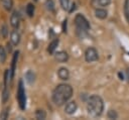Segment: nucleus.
<instances>
[{"label": "nucleus", "mask_w": 129, "mask_h": 120, "mask_svg": "<svg viewBox=\"0 0 129 120\" xmlns=\"http://www.w3.org/2000/svg\"><path fill=\"white\" fill-rule=\"evenodd\" d=\"M26 13L29 17H32L34 15V6L31 3H28L26 6Z\"/></svg>", "instance_id": "obj_18"}, {"label": "nucleus", "mask_w": 129, "mask_h": 120, "mask_svg": "<svg viewBox=\"0 0 129 120\" xmlns=\"http://www.w3.org/2000/svg\"><path fill=\"white\" fill-rule=\"evenodd\" d=\"M59 2H60V5H61V7L63 8V9H69V5H70V2H69V0H59Z\"/></svg>", "instance_id": "obj_22"}, {"label": "nucleus", "mask_w": 129, "mask_h": 120, "mask_svg": "<svg viewBox=\"0 0 129 120\" xmlns=\"http://www.w3.org/2000/svg\"><path fill=\"white\" fill-rule=\"evenodd\" d=\"M111 3V0H92L93 6L96 7H105Z\"/></svg>", "instance_id": "obj_12"}, {"label": "nucleus", "mask_w": 129, "mask_h": 120, "mask_svg": "<svg viewBox=\"0 0 129 120\" xmlns=\"http://www.w3.org/2000/svg\"><path fill=\"white\" fill-rule=\"evenodd\" d=\"M18 53H19L18 51H15L14 55H13V58H12V64H11V69H10V79L11 80L13 79V76H14V71H15L17 59H18Z\"/></svg>", "instance_id": "obj_10"}, {"label": "nucleus", "mask_w": 129, "mask_h": 120, "mask_svg": "<svg viewBox=\"0 0 129 120\" xmlns=\"http://www.w3.org/2000/svg\"><path fill=\"white\" fill-rule=\"evenodd\" d=\"M73 96V88L68 84H60L52 92V101L55 105L61 106Z\"/></svg>", "instance_id": "obj_1"}, {"label": "nucleus", "mask_w": 129, "mask_h": 120, "mask_svg": "<svg viewBox=\"0 0 129 120\" xmlns=\"http://www.w3.org/2000/svg\"><path fill=\"white\" fill-rule=\"evenodd\" d=\"M77 109H78L77 103L74 102V101H72V102H69V103L66 105V107H64V112H66L67 114H69V115H73V114L77 111Z\"/></svg>", "instance_id": "obj_6"}, {"label": "nucleus", "mask_w": 129, "mask_h": 120, "mask_svg": "<svg viewBox=\"0 0 129 120\" xmlns=\"http://www.w3.org/2000/svg\"><path fill=\"white\" fill-rule=\"evenodd\" d=\"M25 79H26V81H27V83L28 84H32L33 82H34V80H35V75H34V73L32 72V71H27L26 72V74H25Z\"/></svg>", "instance_id": "obj_15"}, {"label": "nucleus", "mask_w": 129, "mask_h": 120, "mask_svg": "<svg viewBox=\"0 0 129 120\" xmlns=\"http://www.w3.org/2000/svg\"><path fill=\"white\" fill-rule=\"evenodd\" d=\"M98 57H99L98 51H97L96 48H94V47H89V48L86 50V52H85V59H86V62H88V63L95 62V61L98 59Z\"/></svg>", "instance_id": "obj_5"}, {"label": "nucleus", "mask_w": 129, "mask_h": 120, "mask_svg": "<svg viewBox=\"0 0 129 120\" xmlns=\"http://www.w3.org/2000/svg\"><path fill=\"white\" fill-rule=\"evenodd\" d=\"M11 49H12V48H11V44H10V43H7V50L10 52Z\"/></svg>", "instance_id": "obj_28"}, {"label": "nucleus", "mask_w": 129, "mask_h": 120, "mask_svg": "<svg viewBox=\"0 0 129 120\" xmlns=\"http://www.w3.org/2000/svg\"><path fill=\"white\" fill-rule=\"evenodd\" d=\"M1 3H2V6L7 11H9L13 6V1L12 0H1Z\"/></svg>", "instance_id": "obj_16"}, {"label": "nucleus", "mask_w": 129, "mask_h": 120, "mask_svg": "<svg viewBox=\"0 0 129 120\" xmlns=\"http://www.w3.org/2000/svg\"><path fill=\"white\" fill-rule=\"evenodd\" d=\"M62 31H63V32L67 31V19L63 20V22H62Z\"/></svg>", "instance_id": "obj_25"}, {"label": "nucleus", "mask_w": 129, "mask_h": 120, "mask_svg": "<svg viewBox=\"0 0 129 120\" xmlns=\"http://www.w3.org/2000/svg\"><path fill=\"white\" fill-rule=\"evenodd\" d=\"M17 100L20 109L24 110L26 107V95H25V90L23 86V82L19 81L18 83V89H17Z\"/></svg>", "instance_id": "obj_4"}, {"label": "nucleus", "mask_w": 129, "mask_h": 120, "mask_svg": "<svg viewBox=\"0 0 129 120\" xmlns=\"http://www.w3.org/2000/svg\"><path fill=\"white\" fill-rule=\"evenodd\" d=\"M7 33H8V30H7V26L6 25H3L1 27V34L3 37H6L7 36Z\"/></svg>", "instance_id": "obj_24"}, {"label": "nucleus", "mask_w": 129, "mask_h": 120, "mask_svg": "<svg viewBox=\"0 0 129 120\" xmlns=\"http://www.w3.org/2000/svg\"><path fill=\"white\" fill-rule=\"evenodd\" d=\"M95 15H96V17L99 18V19H105V18L107 17L108 13H107V11H106L105 9L97 8L96 11H95Z\"/></svg>", "instance_id": "obj_13"}, {"label": "nucleus", "mask_w": 129, "mask_h": 120, "mask_svg": "<svg viewBox=\"0 0 129 120\" xmlns=\"http://www.w3.org/2000/svg\"><path fill=\"white\" fill-rule=\"evenodd\" d=\"M5 59H6V51H5L4 47L0 45V62L4 63Z\"/></svg>", "instance_id": "obj_20"}, {"label": "nucleus", "mask_w": 129, "mask_h": 120, "mask_svg": "<svg viewBox=\"0 0 129 120\" xmlns=\"http://www.w3.org/2000/svg\"><path fill=\"white\" fill-rule=\"evenodd\" d=\"M103 110H104V102L100 96L93 95L89 97L87 101V111L92 117L94 118L100 117L103 113Z\"/></svg>", "instance_id": "obj_2"}, {"label": "nucleus", "mask_w": 129, "mask_h": 120, "mask_svg": "<svg viewBox=\"0 0 129 120\" xmlns=\"http://www.w3.org/2000/svg\"><path fill=\"white\" fill-rule=\"evenodd\" d=\"M75 9H76V4L73 3V4H72V7H71V9H70V12H73Z\"/></svg>", "instance_id": "obj_27"}, {"label": "nucleus", "mask_w": 129, "mask_h": 120, "mask_svg": "<svg viewBox=\"0 0 129 120\" xmlns=\"http://www.w3.org/2000/svg\"><path fill=\"white\" fill-rule=\"evenodd\" d=\"M45 116H46V114H45V112H44L43 110H37V111L35 112V117H36V119H44Z\"/></svg>", "instance_id": "obj_19"}, {"label": "nucleus", "mask_w": 129, "mask_h": 120, "mask_svg": "<svg viewBox=\"0 0 129 120\" xmlns=\"http://www.w3.org/2000/svg\"><path fill=\"white\" fill-rule=\"evenodd\" d=\"M58 39H54V40H52L50 43H49V45H48V47H47V51L50 53V54H52L53 52H54V50L56 49V47H57V45H58Z\"/></svg>", "instance_id": "obj_14"}, {"label": "nucleus", "mask_w": 129, "mask_h": 120, "mask_svg": "<svg viewBox=\"0 0 129 120\" xmlns=\"http://www.w3.org/2000/svg\"><path fill=\"white\" fill-rule=\"evenodd\" d=\"M10 40H11L12 44H14V45H17L19 43V41H20V34L18 33V31L13 30L11 32V34H10Z\"/></svg>", "instance_id": "obj_11"}, {"label": "nucleus", "mask_w": 129, "mask_h": 120, "mask_svg": "<svg viewBox=\"0 0 129 120\" xmlns=\"http://www.w3.org/2000/svg\"><path fill=\"white\" fill-rule=\"evenodd\" d=\"M34 1H37V0H34Z\"/></svg>", "instance_id": "obj_30"}, {"label": "nucleus", "mask_w": 129, "mask_h": 120, "mask_svg": "<svg viewBox=\"0 0 129 120\" xmlns=\"http://www.w3.org/2000/svg\"><path fill=\"white\" fill-rule=\"evenodd\" d=\"M108 117H109L110 119H116V118L118 117V115H117V113H116L114 110H110V111L108 112Z\"/></svg>", "instance_id": "obj_23"}, {"label": "nucleus", "mask_w": 129, "mask_h": 120, "mask_svg": "<svg viewBox=\"0 0 129 120\" xmlns=\"http://www.w3.org/2000/svg\"><path fill=\"white\" fill-rule=\"evenodd\" d=\"M10 23L11 25L16 28L19 26V23H20V15L17 11H14L12 14H11V17H10Z\"/></svg>", "instance_id": "obj_7"}, {"label": "nucleus", "mask_w": 129, "mask_h": 120, "mask_svg": "<svg viewBox=\"0 0 129 120\" xmlns=\"http://www.w3.org/2000/svg\"><path fill=\"white\" fill-rule=\"evenodd\" d=\"M118 75H119V78H120V80H124V75H123L121 72H120Z\"/></svg>", "instance_id": "obj_29"}, {"label": "nucleus", "mask_w": 129, "mask_h": 120, "mask_svg": "<svg viewBox=\"0 0 129 120\" xmlns=\"http://www.w3.org/2000/svg\"><path fill=\"white\" fill-rule=\"evenodd\" d=\"M124 15L127 22L129 23V0H125L124 2Z\"/></svg>", "instance_id": "obj_17"}, {"label": "nucleus", "mask_w": 129, "mask_h": 120, "mask_svg": "<svg viewBox=\"0 0 129 120\" xmlns=\"http://www.w3.org/2000/svg\"><path fill=\"white\" fill-rule=\"evenodd\" d=\"M57 76L60 80H68L69 77H70V73H69V70L66 69V68H60L58 71H57Z\"/></svg>", "instance_id": "obj_9"}, {"label": "nucleus", "mask_w": 129, "mask_h": 120, "mask_svg": "<svg viewBox=\"0 0 129 120\" xmlns=\"http://www.w3.org/2000/svg\"><path fill=\"white\" fill-rule=\"evenodd\" d=\"M54 58L59 63H64L69 59V54H68V52H66L63 50H60L54 54Z\"/></svg>", "instance_id": "obj_8"}, {"label": "nucleus", "mask_w": 129, "mask_h": 120, "mask_svg": "<svg viewBox=\"0 0 129 120\" xmlns=\"http://www.w3.org/2000/svg\"><path fill=\"white\" fill-rule=\"evenodd\" d=\"M45 6H46V8H47L49 11H52L53 8H54L53 1H52V0H46V2H45Z\"/></svg>", "instance_id": "obj_21"}, {"label": "nucleus", "mask_w": 129, "mask_h": 120, "mask_svg": "<svg viewBox=\"0 0 129 120\" xmlns=\"http://www.w3.org/2000/svg\"><path fill=\"white\" fill-rule=\"evenodd\" d=\"M125 75H126V79H127V82L129 83V68L126 70V72H125Z\"/></svg>", "instance_id": "obj_26"}, {"label": "nucleus", "mask_w": 129, "mask_h": 120, "mask_svg": "<svg viewBox=\"0 0 129 120\" xmlns=\"http://www.w3.org/2000/svg\"><path fill=\"white\" fill-rule=\"evenodd\" d=\"M75 24L77 26L78 33H85L90 29V24L89 21L86 19V17L82 14H77L75 17Z\"/></svg>", "instance_id": "obj_3"}]
</instances>
